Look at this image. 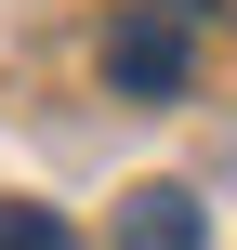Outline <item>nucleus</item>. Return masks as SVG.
<instances>
[{"instance_id": "f257e3e1", "label": "nucleus", "mask_w": 237, "mask_h": 250, "mask_svg": "<svg viewBox=\"0 0 237 250\" xmlns=\"http://www.w3.org/2000/svg\"><path fill=\"white\" fill-rule=\"evenodd\" d=\"M185 66H198V40H185V13H158V0H132V13L106 26V92H132V105H172V92H185Z\"/></svg>"}, {"instance_id": "f03ea898", "label": "nucleus", "mask_w": 237, "mask_h": 250, "mask_svg": "<svg viewBox=\"0 0 237 250\" xmlns=\"http://www.w3.org/2000/svg\"><path fill=\"white\" fill-rule=\"evenodd\" d=\"M119 250H211V211L185 185H132L119 198Z\"/></svg>"}, {"instance_id": "7ed1b4c3", "label": "nucleus", "mask_w": 237, "mask_h": 250, "mask_svg": "<svg viewBox=\"0 0 237 250\" xmlns=\"http://www.w3.org/2000/svg\"><path fill=\"white\" fill-rule=\"evenodd\" d=\"M0 250H79V237H66V211H40V198H0Z\"/></svg>"}, {"instance_id": "20e7f679", "label": "nucleus", "mask_w": 237, "mask_h": 250, "mask_svg": "<svg viewBox=\"0 0 237 250\" xmlns=\"http://www.w3.org/2000/svg\"><path fill=\"white\" fill-rule=\"evenodd\" d=\"M158 13H237V0H158Z\"/></svg>"}]
</instances>
